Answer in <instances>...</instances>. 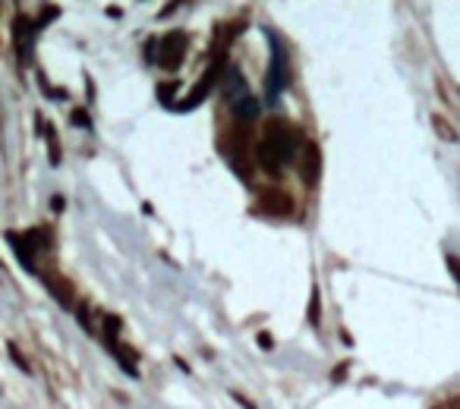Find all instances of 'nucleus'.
Returning a JSON list of instances; mask_svg holds the SVG:
<instances>
[{"label":"nucleus","instance_id":"18","mask_svg":"<svg viewBox=\"0 0 460 409\" xmlns=\"http://www.w3.org/2000/svg\"><path fill=\"white\" fill-rule=\"evenodd\" d=\"M120 327H123V324H120L117 315H107V318H104V337H117Z\"/></svg>","mask_w":460,"mask_h":409},{"label":"nucleus","instance_id":"8","mask_svg":"<svg viewBox=\"0 0 460 409\" xmlns=\"http://www.w3.org/2000/svg\"><path fill=\"white\" fill-rule=\"evenodd\" d=\"M104 346L113 352V359L120 362V368H123L126 375H136V371H139L136 368V352H132L130 346L120 343V337H104Z\"/></svg>","mask_w":460,"mask_h":409},{"label":"nucleus","instance_id":"24","mask_svg":"<svg viewBox=\"0 0 460 409\" xmlns=\"http://www.w3.org/2000/svg\"><path fill=\"white\" fill-rule=\"evenodd\" d=\"M63 205H67L63 195H54V199H50V208H54V211H63Z\"/></svg>","mask_w":460,"mask_h":409},{"label":"nucleus","instance_id":"5","mask_svg":"<svg viewBox=\"0 0 460 409\" xmlns=\"http://www.w3.org/2000/svg\"><path fill=\"white\" fill-rule=\"evenodd\" d=\"M258 211L268 214V217H287V214H293V199L284 189H262Z\"/></svg>","mask_w":460,"mask_h":409},{"label":"nucleus","instance_id":"6","mask_svg":"<svg viewBox=\"0 0 460 409\" xmlns=\"http://www.w3.org/2000/svg\"><path fill=\"white\" fill-rule=\"evenodd\" d=\"M319 173H321V151L315 142H306L302 145V182H306V186H315V182H319Z\"/></svg>","mask_w":460,"mask_h":409},{"label":"nucleus","instance_id":"20","mask_svg":"<svg viewBox=\"0 0 460 409\" xmlns=\"http://www.w3.org/2000/svg\"><path fill=\"white\" fill-rule=\"evenodd\" d=\"M10 356H13V362H16L19 368H22V371H29V362H25V359H22V352H19L13 343H10Z\"/></svg>","mask_w":460,"mask_h":409},{"label":"nucleus","instance_id":"17","mask_svg":"<svg viewBox=\"0 0 460 409\" xmlns=\"http://www.w3.org/2000/svg\"><path fill=\"white\" fill-rule=\"evenodd\" d=\"M54 16H60V6H44V10H41V16L35 19V29H41V25H48Z\"/></svg>","mask_w":460,"mask_h":409},{"label":"nucleus","instance_id":"27","mask_svg":"<svg viewBox=\"0 0 460 409\" xmlns=\"http://www.w3.org/2000/svg\"><path fill=\"white\" fill-rule=\"evenodd\" d=\"M174 10H176V3H167V6H164V10H161V19H164V16H170V13H174Z\"/></svg>","mask_w":460,"mask_h":409},{"label":"nucleus","instance_id":"12","mask_svg":"<svg viewBox=\"0 0 460 409\" xmlns=\"http://www.w3.org/2000/svg\"><path fill=\"white\" fill-rule=\"evenodd\" d=\"M22 239H25V245H29L32 252L50 249V230H48V227H35V230H25Z\"/></svg>","mask_w":460,"mask_h":409},{"label":"nucleus","instance_id":"10","mask_svg":"<svg viewBox=\"0 0 460 409\" xmlns=\"http://www.w3.org/2000/svg\"><path fill=\"white\" fill-rule=\"evenodd\" d=\"M233 117H237V123H246V126H252V120L258 117V101L252 98L249 92L237 94V98H233Z\"/></svg>","mask_w":460,"mask_h":409},{"label":"nucleus","instance_id":"7","mask_svg":"<svg viewBox=\"0 0 460 409\" xmlns=\"http://www.w3.org/2000/svg\"><path fill=\"white\" fill-rule=\"evenodd\" d=\"M44 287L50 289V296H54V299L60 302L63 308H73V302H76L73 293H76V289H73V283H69L67 277H60V274H54V271H50V274H44Z\"/></svg>","mask_w":460,"mask_h":409},{"label":"nucleus","instance_id":"1","mask_svg":"<svg viewBox=\"0 0 460 409\" xmlns=\"http://www.w3.org/2000/svg\"><path fill=\"white\" fill-rule=\"evenodd\" d=\"M258 142H262L281 164H287V161H293L296 148H300V132H296L290 123H284V120H268Z\"/></svg>","mask_w":460,"mask_h":409},{"label":"nucleus","instance_id":"23","mask_svg":"<svg viewBox=\"0 0 460 409\" xmlns=\"http://www.w3.org/2000/svg\"><path fill=\"white\" fill-rule=\"evenodd\" d=\"M347 368H350V365L340 362V365H337V371H331V381H344V378H347Z\"/></svg>","mask_w":460,"mask_h":409},{"label":"nucleus","instance_id":"19","mask_svg":"<svg viewBox=\"0 0 460 409\" xmlns=\"http://www.w3.org/2000/svg\"><path fill=\"white\" fill-rule=\"evenodd\" d=\"M73 126H82V129H88V126H92V120H88V113L82 110V107H79V110H73Z\"/></svg>","mask_w":460,"mask_h":409},{"label":"nucleus","instance_id":"2","mask_svg":"<svg viewBox=\"0 0 460 409\" xmlns=\"http://www.w3.org/2000/svg\"><path fill=\"white\" fill-rule=\"evenodd\" d=\"M224 69H227V54H224V50L214 48V60H211V66H208V73L202 76L199 82H195V88L189 92V98L176 104V110H193V107H199L202 101H205L208 94H211V88L218 85V79L224 76Z\"/></svg>","mask_w":460,"mask_h":409},{"label":"nucleus","instance_id":"14","mask_svg":"<svg viewBox=\"0 0 460 409\" xmlns=\"http://www.w3.org/2000/svg\"><path fill=\"white\" fill-rule=\"evenodd\" d=\"M44 136H48V157H50V164L57 167V164H60V138H57V132L50 129V126L44 129Z\"/></svg>","mask_w":460,"mask_h":409},{"label":"nucleus","instance_id":"13","mask_svg":"<svg viewBox=\"0 0 460 409\" xmlns=\"http://www.w3.org/2000/svg\"><path fill=\"white\" fill-rule=\"evenodd\" d=\"M432 126H435V132H438V136L445 138V142H457V132H454V126L447 123V120L441 117V113H435V117H432Z\"/></svg>","mask_w":460,"mask_h":409},{"label":"nucleus","instance_id":"9","mask_svg":"<svg viewBox=\"0 0 460 409\" xmlns=\"http://www.w3.org/2000/svg\"><path fill=\"white\" fill-rule=\"evenodd\" d=\"M35 22H32L29 16H16L13 19V41H16V50H19V57L25 60V50H29V41H32V35H35Z\"/></svg>","mask_w":460,"mask_h":409},{"label":"nucleus","instance_id":"22","mask_svg":"<svg viewBox=\"0 0 460 409\" xmlns=\"http://www.w3.org/2000/svg\"><path fill=\"white\" fill-rule=\"evenodd\" d=\"M256 343L262 346V350H271V346H274V340H271V333H258V337H256Z\"/></svg>","mask_w":460,"mask_h":409},{"label":"nucleus","instance_id":"15","mask_svg":"<svg viewBox=\"0 0 460 409\" xmlns=\"http://www.w3.org/2000/svg\"><path fill=\"white\" fill-rule=\"evenodd\" d=\"M176 88H180V82H164V85H158V101L170 107V98H174Z\"/></svg>","mask_w":460,"mask_h":409},{"label":"nucleus","instance_id":"25","mask_svg":"<svg viewBox=\"0 0 460 409\" xmlns=\"http://www.w3.org/2000/svg\"><path fill=\"white\" fill-rule=\"evenodd\" d=\"M233 400H237V403H239V406H243V409H256V406H252V403H249V400H246V396H243V394H233Z\"/></svg>","mask_w":460,"mask_h":409},{"label":"nucleus","instance_id":"11","mask_svg":"<svg viewBox=\"0 0 460 409\" xmlns=\"http://www.w3.org/2000/svg\"><path fill=\"white\" fill-rule=\"evenodd\" d=\"M6 243H10V249L16 252V258L22 261V268L29 271V274H35L38 271V261H35V252L25 245V239H22V233H6Z\"/></svg>","mask_w":460,"mask_h":409},{"label":"nucleus","instance_id":"21","mask_svg":"<svg viewBox=\"0 0 460 409\" xmlns=\"http://www.w3.org/2000/svg\"><path fill=\"white\" fill-rule=\"evenodd\" d=\"M79 324L85 327V331H92V318H88V306H85V302L79 306Z\"/></svg>","mask_w":460,"mask_h":409},{"label":"nucleus","instance_id":"4","mask_svg":"<svg viewBox=\"0 0 460 409\" xmlns=\"http://www.w3.org/2000/svg\"><path fill=\"white\" fill-rule=\"evenodd\" d=\"M183 54H186V31H167L158 44V66L164 69H176L183 63Z\"/></svg>","mask_w":460,"mask_h":409},{"label":"nucleus","instance_id":"16","mask_svg":"<svg viewBox=\"0 0 460 409\" xmlns=\"http://www.w3.org/2000/svg\"><path fill=\"white\" fill-rule=\"evenodd\" d=\"M319 312H321V302H319V289H312V296H309V324H319Z\"/></svg>","mask_w":460,"mask_h":409},{"label":"nucleus","instance_id":"26","mask_svg":"<svg viewBox=\"0 0 460 409\" xmlns=\"http://www.w3.org/2000/svg\"><path fill=\"white\" fill-rule=\"evenodd\" d=\"M435 409H460V400H457V396H451L445 406H435Z\"/></svg>","mask_w":460,"mask_h":409},{"label":"nucleus","instance_id":"3","mask_svg":"<svg viewBox=\"0 0 460 409\" xmlns=\"http://www.w3.org/2000/svg\"><path fill=\"white\" fill-rule=\"evenodd\" d=\"M290 82V69H287V54H284L281 41H271V69H268V79H265V88H268L271 98L287 88Z\"/></svg>","mask_w":460,"mask_h":409}]
</instances>
